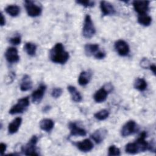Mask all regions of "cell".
Masks as SVG:
<instances>
[{"label":"cell","mask_w":156,"mask_h":156,"mask_svg":"<svg viewBox=\"0 0 156 156\" xmlns=\"http://www.w3.org/2000/svg\"><path fill=\"white\" fill-rule=\"evenodd\" d=\"M69 57V53L65 50L61 43H56L49 51V58L55 63L64 64L68 61Z\"/></svg>","instance_id":"obj_1"},{"label":"cell","mask_w":156,"mask_h":156,"mask_svg":"<svg viewBox=\"0 0 156 156\" xmlns=\"http://www.w3.org/2000/svg\"><path fill=\"white\" fill-rule=\"evenodd\" d=\"M96 33V29L89 15H87L85 17L83 27L82 29V34L85 38H90Z\"/></svg>","instance_id":"obj_2"},{"label":"cell","mask_w":156,"mask_h":156,"mask_svg":"<svg viewBox=\"0 0 156 156\" xmlns=\"http://www.w3.org/2000/svg\"><path fill=\"white\" fill-rule=\"evenodd\" d=\"M29 105V99L28 97H25L20 99L17 104L14 105L9 110V113L11 115H15L23 113L27 107Z\"/></svg>","instance_id":"obj_3"},{"label":"cell","mask_w":156,"mask_h":156,"mask_svg":"<svg viewBox=\"0 0 156 156\" xmlns=\"http://www.w3.org/2000/svg\"><path fill=\"white\" fill-rule=\"evenodd\" d=\"M37 141V136L35 135L32 136L29 141L22 147L21 151L26 155H38V154L36 152V144Z\"/></svg>","instance_id":"obj_4"},{"label":"cell","mask_w":156,"mask_h":156,"mask_svg":"<svg viewBox=\"0 0 156 156\" xmlns=\"http://www.w3.org/2000/svg\"><path fill=\"white\" fill-rule=\"evenodd\" d=\"M24 6L27 15L31 17L38 16L41 13V8L32 1H25Z\"/></svg>","instance_id":"obj_5"},{"label":"cell","mask_w":156,"mask_h":156,"mask_svg":"<svg viewBox=\"0 0 156 156\" xmlns=\"http://www.w3.org/2000/svg\"><path fill=\"white\" fill-rule=\"evenodd\" d=\"M136 124L133 120H130L126 122L122 127L121 130V135L123 137L128 136L133 134L136 130Z\"/></svg>","instance_id":"obj_6"},{"label":"cell","mask_w":156,"mask_h":156,"mask_svg":"<svg viewBox=\"0 0 156 156\" xmlns=\"http://www.w3.org/2000/svg\"><path fill=\"white\" fill-rule=\"evenodd\" d=\"M115 48L118 54L121 56H126L130 51L128 44L122 40H119L115 43Z\"/></svg>","instance_id":"obj_7"},{"label":"cell","mask_w":156,"mask_h":156,"mask_svg":"<svg viewBox=\"0 0 156 156\" xmlns=\"http://www.w3.org/2000/svg\"><path fill=\"white\" fill-rule=\"evenodd\" d=\"M149 1H134L133 6L138 15L146 14L149 10Z\"/></svg>","instance_id":"obj_8"},{"label":"cell","mask_w":156,"mask_h":156,"mask_svg":"<svg viewBox=\"0 0 156 156\" xmlns=\"http://www.w3.org/2000/svg\"><path fill=\"white\" fill-rule=\"evenodd\" d=\"M5 57L7 61L10 63H16L20 60L16 48L14 47L8 48L5 52Z\"/></svg>","instance_id":"obj_9"},{"label":"cell","mask_w":156,"mask_h":156,"mask_svg":"<svg viewBox=\"0 0 156 156\" xmlns=\"http://www.w3.org/2000/svg\"><path fill=\"white\" fill-rule=\"evenodd\" d=\"M46 87L44 85H41L36 90H35L32 94V101L35 104L40 103L44 94Z\"/></svg>","instance_id":"obj_10"},{"label":"cell","mask_w":156,"mask_h":156,"mask_svg":"<svg viewBox=\"0 0 156 156\" xmlns=\"http://www.w3.org/2000/svg\"><path fill=\"white\" fill-rule=\"evenodd\" d=\"M74 144L79 150L84 152H89L93 148V144L89 139H85L83 141L76 142Z\"/></svg>","instance_id":"obj_11"},{"label":"cell","mask_w":156,"mask_h":156,"mask_svg":"<svg viewBox=\"0 0 156 156\" xmlns=\"http://www.w3.org/2000/svg\"><path fill=\"white\" fill-rule=\"evenodd\" d=\"M100 9L102 13L104 16L112 15L115 13V9L113 5L105 1H102L100 2Z\"/></svg>","instance_id":"obj_12"},{"label":"cell","mask_w":156,"mask_h":156,"mask_svg":"<svg viewBox=\"0 0 156 156\" xmlns=\"http://www.w3.org/2000/svg\"><path fill=\"white\" fill-rule=\"evenodd\" d=\"M107 134V130L104 128H100L95 130L91 135V138L98 144L101 143L105 139Z\"/></svg>","instance_id":"obj_13"},{"label":"cell","mask_w":156,"mask_h":156,"mask_svg":"<svg viewBox=\"0 0 156 156\" xmlns=\"http://www.w3.org/2000/svg\"><path fill=\"white\" fill-rule=\"evenodd\" d=\"M69 129L70 134L72 136H85L87 132L83 128L79 127L75 122H70L69 124Z\"/></svg>","instance_id":"obj_14"},{"label":"cell","mask_w":156,"mask_h":156,"mask_svg":"<svg viewBox=\"0 0 156 156\" xmlns=\"http://www.w3.org/2000/svg\"><path fill=\"white\" fill-rule=\"evenodd\" d=\"M146 136V133L145 132H143L140 134V137L135 141V143L138 146L139 152H144L148 149L149 143H147L145 140Z\"/></svg>","instance_id":"obj_15"},{"label":"cell","mask_w":156,"mask_h":156,"mask_svg":"<svg viewBox=\"0 0 156 156\" xmlns=\"http://www.w3.org/2000/svg\"><path fill=\"white\" fill-rule=\"evenodd\" d=\"M108 92L102 87L101 88L98 90L94 94V99L98 103H101L105 101L108 96Z\"/></svg>","instance_id":"obj_16"},{"label":"cell","mask_w":156,"mask_h":156,"mask_svg":"<svg viewBox=\"0 0 156 156\" xmlns=\"http://www.w3.org/2000/svg\"><path fill=\"white\" fill-rule=\"evenodd\" d=\"M22 122V119L20 117H17L15 119H14L9 124L8 126V132L10 134H13L16 133Z\"/></svg>","instance_id":"obj_17"},{"label":"cell","mask_w":156,"mask_h":156,"mask_svg":"<svg viewBox=\"0 0 156 156\" xmlns=\"http://www.w3.org/2000/svg\"><path fill=\"white\" fill-rule=\"evenodd\" d=\"M32 88V81L28 75H24L21 80L20 90L22 91H26Z\"/></svg>","instance_id":"obj_18"},{"label":"cell","mask_w":156,"mask_h":156,"mask_svg":"<svg viewBox=\"0 0 156 156\" xmlns=\"http://www.w3.org/2000/svg\"><path fill=\"white\" fill-rule=\"evenodd\" d=\"M54 126V121L51 119H43L40 122V129L46 132H50L53 129Z\"/></svg>","instance_id":"obj_19"},{"label":"cell","mask_w":156,"mask_h":156,"mask_svg":"<svg viewBox=\"0 0 156 156\" xmlns=\"http://www.w3.org/2000/svg\"><path fill=\"white\" fill-rule=\"evenodd\" d=\"M91 77V73L88 71H82L80 73L79 78L78 82L80 85L85 86L87 85Z\"/></svg>","instance_id":"obj_20"},{"label":"cell","mask_w":156,"mask_h":156,"mask_svg":"<svg viewBox=\"0 0 156 156\" xmlns=\"http://www.w3.org/2000/svg\"><path fill=\"white\" fill-rule=\"evenodd\" d=\"M68 90L71 95V98L73 101L76 102H79L82 100V97L80 93L77 90L76 88L74 86L69 85L68 87Z\"/></svg>","instance_id":"obj_21"},{"label":"cell","mask_w":156,"mask_h":156,"mask_svg":"<svg viewBox=\"0 0 156 156\" xmlns=\"http://www.w3.org/2000/svg\"><path fill=\"white\" fill-rule=\"evenodd\" d=\"M85 52L90 56L93 55V56L99 51V45L98 44H87L85 46Z\"/></svg>","instance_id":"obj_22"},{"label":"cell","mask_w":156,"mask_h":156,"mask_svg":"<svg viewBox=\"0 0 156 156\" xmlns=\"http://www.w3.org/2000/svg\"><path fill=\"white\" fill-rule=\"evenodd\" d=\"M5 10L7 13L13 17H15L20 13V8L17 5H9L6 7Z\"/></svg>","instance_id":"obj_23"},{"label":"cell","mask_w":156,"mask_h":156,"mask_svg":"<svg viewBox=\"0 0 156 156\" xmlns=\"http://www.w3.org/2000/svg\"><path fill=\"white\" fill-rule=\"evenodd\" d=\"M134 88L140 91H143L147 88V82L143 78H137L134 82Z\"/></svg>","instance_id":"obj_24"},{"label":"cell","mask_w":156,"mask_h":156,"mask_svg":"<svg viewBox=\"0 0 156 156\" xmlns=\"http://www.w3.org/2000/svg\"><path fill=\"white\" fill-rule=\"evenodd\" d=\"M138 22L144 26H148L152 22V18L150 16L146 14L139 15L138 16Z\"/></svg>","instance_id":"obj_25"},{"label":"cell","mask_w":156,"mask_h":156,"mask_svg":"<svg viewBox=\"0 0 156 156\" xmlns=\"http://www.w3.org/2000/svg\"><path fill=\"white\" fill-rule=\"evenodd\" d=\"M24 49L26 53L30 56H34L36 54L37 46L31 42H27L25 44Z\"/></svg>","instance_id":"obj_26"},{"label":"cell","mask_w":156,"mask_h":156,"mask_svg":"<svg viewBox=\"0 0 156 156\" xmlns=\"http://www.w3.org/2000/svg\"><path fill=\"white\" fill-rule=\"evenodd\" d=\"M125 151L130 154H136L140 152L138 146L135 142L127 144L125 147Z\"/></svg>","instance_id":"obj_27"},{"label":"cell","mask_w":156,"mask_h":156,"mask_svg":"<svg viewBox=\"0 0 156 156\" xmlns=\"http://www.w3.org/2000/svg\"><path fill=\"white\" fill-rule=\"evenodd\" d=\"M109 115V112L108 110L103 109L101 110L98 112H96L94 115V116L96 119L99 120V121H103L105 119H107Z\"/></svg>","instance_id":"obj_28"},{"label":"cell","mask_w":156,"mask_h":156,"mask_svg":"<svg viewBox=\"0 0 156 156\" xmlns=\"http://www.w3.org/2000/svg\"><path fill=\"white\" fill-rule=\"evenodd\" d=\"M108 155L109 156H118L120 155V150L115 145H112L108 150Z\"/></svg>","instance_id":"obj_29"},{"label":"cell","mask_w":156,"mask_h":156,"mask_svg":"<svg viewBox=\"0 0 156 156\" xmlns=\"http://www.w3.org/2000/svg\"><path fill=\"white\" fill-rule=\"evenodd\" d=\"M62 93H63V90L61 88L56 87L52 90L51 96L54 98H58L62 94Z\"/></svg>","instance_id":"obj_30"},{"label":"cell","mask_w":156,"mask_h":156,"mask_svg":"<svg viewBox=\"0 0 156 156\" xmlns=\"http://www.w3.org/2000/svg\"><path fill=\"white\" fill-rule=\"evenodd\" d=\"M76 3L80 4L85 7H93L94 4V1H88V0H85V1H76Z\"/></svg>","instance_id":"obj_31"},{"label":"cell","mask_w":156,"mask_h":156,"mask_svg":"<svg viewBox=\"0 0 156 156\" xmlns=\"http://www.w3.org/2000/svg\"><path fill=\"white\" fill-rule=\"evenodd\" d=\"M21 41V39L20 35L14 36L9 39V42L13 45H18L20 44Z\"/></svg>","instance_id":"obj_32"},{"label":"cell","mask_w":156,"mask_h":156,"mask_svg":"<svg viewBox=\"0 0 156 156\" xmlns=\"http://www.w3.org/2000/svg\"><path fill=\"white\" fill-rule=\"evenodd\" d=\"M94 57L97 59H102L105 57V53L102 51H99L94 55Z\"/></svg>","instance_id":"obj_33"},{"label":"cell","mask_w":156,"mask_h":156,"mask_svg":"<svg viewBox=\"0 0 156 156\" xmlns=\"http://www.w3.org/2000/svg\"><path fill=\"white\" fill-rule=\"evenodd\" d=\"M103 87L107 90V91L108 93H110V92L112 91H113V86H112V85L110 83H107L105 84V85L103 86Z\"/></svg>","instance_id":"obj_34"},{"label":"cell","mask_w":156,"mask_h":156,"mask_svg":"<svg viewBox=\"0 0 156 156\" xmlns=\"http://www.w3.org/2000/svg\"><path fill=\"white\" fill-rule=\"evenodd\" d=\"M6 148H7V146L5 143H1L0 144V152H1V155H3V154L4 153V152L6 150Z\"/></svg>","instance_id":"obj_35"},{"label":"cell","mask_w":156,"mask_h":156,"mask_svg":"<svg viewBox=\"0 0 156 156\" xmlns=\"http://www.w3.org/2000/svg\"><path fill=\"white\" fill-rule=\"evenodd\" d=\"M148 63H149V61L147 60V58H143L141 62V65L142 67L143 68H146L147 67V65H148Z\"/></svg>","instance_id":"obj_36"},{"label":"cell","mask_w":156,"mask_h":156,"mask_svg":"<svg viewBox=\"0 0 156 156\" xmlns=\"http://www.w3.org/2000/svg\"><path fill=\"white\" fill-rule=\"evenodd\" d=\"M5 24V18L2 14V13H1V26H3Z\"/></svg>","instance_id":"obj_37"},{"label":"cell","mask_w":156,"mask_h":156,"mask_svg":"<svg viewBox=\"0 0 156 156\" xmlns=\"http://www.w3.org/2000/svg\"><path fill=\"white\" fill-rule=\"evenodd\" d=\"M150 69L152 71V73H154V74H155V69H156V67L155 65L154 64H152L151 65L149 66Z\"/></svg>","instance_id":"obj_38"},{"label":"cell","mask_w":156,"mask_h":156,"mask_svg":"<svg viewBox=\"0 0 156 156\" xmlns=\"http://www.w3.org/2000/svg\"><path fill=\"white\" fill-rule=\"evenodd\" d=\"M48 107H45L44 108H43V110H44V112H47L49 109V108H48Z\"/></svg>","instance_id":"obj_39"}]
</instances>
